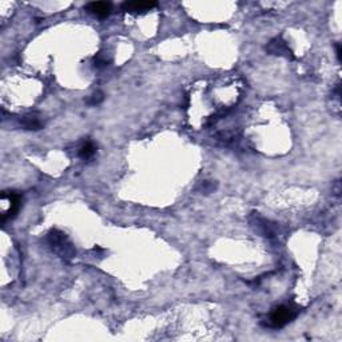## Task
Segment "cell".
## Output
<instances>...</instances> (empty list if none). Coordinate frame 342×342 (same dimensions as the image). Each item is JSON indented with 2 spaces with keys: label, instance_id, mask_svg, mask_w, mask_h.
Segmentation results:
<instances>
[{
  "label": "cell",
  "instance_id": "8992f818",
  "mask_svg": "<svg viewBox=\"0 0 342 342\" xmlns=\"http://www.w3.org/2000/svg\"><path fill=\"white\" fill-rule=\"evenodd\" d=\"M268 51L274 55H285V56H292V51L288 48V46L281 39H274L273 42H270Z\"/></svg>",
  "mask_w": 342,
  "mask_h": 342
},
{
  "label": "cell",
  "instance_id": "52a82bcc",
  "mask_svg": "<svg viewBox=\"0 0 342 342\" xmlns=\"http://www.w3.org/2000/svg\"><path fill=\"white\" fill-rule=\"evenodd\" d=\"M23 126L27 128V130H39L42 128V122L39 118H35V116H26L24 120H23Z\"/></svg>",
  "mask_w": 342,
  "mask_h": 342
},
{
  "label": "cell",
  "instance_id": "30bf717a",
  "mask_svg": "<svg viewBox=\"0 0 342 342\" xmlns=\"http://www.w3.org/2000/svg\"><path fill=\"white\" fill-rule=\"evenodd\" d=\"M337 56L338 60H341V46L337 44Z\"/></svg>",
  "mask_w": 342,
  "mask_h": 342
},
{
  "label": "cell",
  "instance_id": "7a4b0ae2",
  "mask_svg": "<svg viewBox=\"0 0 342 342\" xmlns=\"http://www.w3.org/2000/svg\"><path fill=\"white\" fill-rule=\"evenodd\" d=\"M48 244L54 252L59 254L60 256H63V258H72L75 256V252H76L75 248H74L72 244L66 236V234L58 232V230H52V232H50Z\"/></svg>",
  "mask_w": 342,
  "mask_h": 342
},
{
  "label": "cell",
  "instance_id": "6da1fadb",
  "mask_svg": "<svg viewBox=\"0 0 342 342\" xmlns=\"http://www.w3.org/2000/svg\"><path fill=\"white\" fill-rule=\"evenodd\" d=\"M297 316V310L293 306L289 305H280L273 312L270 313L269 320H268V326L273 329H281L286 326L289 322H292Z\"/></svg>",
  "mask_w": 342,
  "mask_h": 342
},
{
  "label": "cell",
  "instance_id": "ba28073f",
  "mask_svg": "<svg viewBox=\"0 0 342 342\" xmlns=\"http://www.w3.org/2000/svg\"><path fill=\"white\" fill-rule=\"evenodd\" d=\"M95 150H96V148H95V146L92 143H84V144L80 147V150H79V156L83 159H90L91 156L95 154Z\"/></svg>",
  "mask_w": 342,
  "mask_h": 342
},
{
  "label": "cell",
  "instance_id": "9c48e42d",
  "mask_svg": "<svg viewBox=\"0 0 342 342\" xmlns=\"http://www.w3.org/2000/svg\"><path fill=\"white\" fill-rule=\"evenodd\" d=\"M104 99V96H103V94L102 92H95L92 96H91V99H90V104H98V103H100Z\"/></svg>",
  "mask_w": 342,
  "mask_h": 342
},
{
  "label": "cell",
  "instance_id": "5b68a950",
  "mask_svg": "<svg viewBox=\"0 0 342 342\" xmlns=\"http://www.w3.org/2000/svg\"><path fill=\"white\" fill-rule=\"evenodd\" d=\"M87 12H90L91 15L98 18H107L111 14V7L110 3H106V2H91L88 4L84 7Z\"/></svg>",
  "mask_w": 342,
  "mask_h": 342
},
{
  "label": "cell",
  "instance_id": "277c9868",
  "mask_svg": "<svg viewBox=\"0 0 342 342\" xmlns=\"http://www.w3.org/2000/svg\"><path fill=\"white\" fill-rule=\"evenodd\" d=\"M156 2H126L122 4V10L128 14H143L155 8Z\"/></svg>",
  "mask_w": 342,
  "mask_h": 342
},
{
  "label": "cell",
  "instance_id": "3957f363",
  "mask_svg": "<svg viewBox=\"0 0 342 342\" xmlns=\"http://www.w3.org/2000/svg\"><path fill=\"white\" fill-rule=\"evenodd\" d=\"M2 200H4L8 202V208L6 210L3 214H2V220L6 222L7 220H12L14 216H16V214L20 210L22 206V196L18 194V192H4L3 196H2Z\"/></svg>",
  "mask_w": 342,
  "mask_h": 342
}]
</instances>
